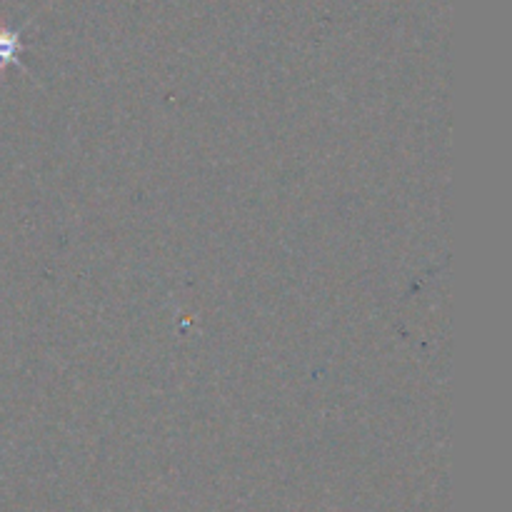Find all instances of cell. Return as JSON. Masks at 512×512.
Returning a JSON list of instances; mask_svg holds the SVG:
<instances>
[{
	"instance_id": "obj_1",
	"label": "cell",
	"mask_w": 512,
	"mask_h": 512,
	"mask_svg": "<svg viewBox=\"0 0 512 512\" xmlns=\"http://www.w3.org/2000/svg\"><path fill=\"white\" fill-rule=\"evenodd\" d=\"M18 50H20L18 35H15V33H3V30H0V65H5V63H8V60H13Z\"/></svg>"
}]
</instances>
